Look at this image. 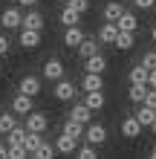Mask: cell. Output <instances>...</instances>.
<instances>
[{
	"mask_svg": "<svg viewBox=\"0 0 156 159\" xmlns=\"http://www.w3.org/2000/svg\"><path fill=\"white\" fill-rule=\"evenodd\" d=\"M133 6L136 9H150V6H156V0H133Z\"/></svg>",
	"mask_w": 156,
	"mask_h": 159,
	"instance_id": "d590c367",
	"label": "cell"
},
{
	"mask_svg": "<svg viewBox=\"0 0 156 159\" xmlns=\"http://www.w3.org/2000/svg\"><path fill=\"white\" fill-rule=\"evenodd\" d=\"M81 87H84V93H101V90H104V78H101V75H93V72H87L84 81H81Z\"/></svg>",
	"mask_w": 156,
	"mask_h": 159,
	"instance_id": "9a60e30c",
	"label": "cell"
},
{
	"mask_svg": "<svg viewBox=\"0 0 156 159\" xmlns=\"http://www.w3.org/2000/svg\"><path fill=\"white\" fill-rule=\"evenodd\" d=\"M84 104L96 113V110H101L107 104V98H104V93H87V96H84Z\"/></svg>",
	"mask_w": 156,
	"mask_h": 159,
	"instance_id": "cb8c5ba5",
	"label": "cell"
},
{
	"mask_svg": "<svg viewBox=\"0 0 156 159\" xmlns=\"http://www.w3.org/2000/svg\"><path fill=\"white\" fill-rule=\"evenodd\" d=\"M78 55H81V58H93V55H98V38H87L84 43H81L78 46Z\"/></svg>",
	"mask_w": 156,
	"mask_h": 159,
	"instance_id": "7402d4cb",
	"label": "cell"
},
{
	"mask_svg": "<svg viewBox=\"0 0 156 159\" xmlns=\"http://www.w3.org/2000/svg\"><path fill=\"white\" fill-rule=\"evenodd\" d=\"M0 55H9V41L0 35Z\"/></svg>",
	"mask_w": 156,
	"mask_h": 159,
	"instance_id": "8d00e7d4",
	"label": "cell"
},
{
	"mask_svg": "<svg viewBox=\"0 0 156 159\" xmlns=\"http://www.w3.org/2000/svg\"><path fill=\"white\" fill-rule=\"evenodd\" d=\"M84 139H87V145H93V148L104 145V142H107V127H104V125H87Z\"/></svg>",
	"mask_w": 156,
	"mask_h": 159,
	"instance_id": "7a4b0ae2",
	"label": "cell"
},
{
	"mask_svg": "<svg viewBox=\"0 0 156 159\" xmlns=\"http://www.w3.org/2000/svg\"><path fill=\"white\" fill-rule=\"evenodd\" d=\"M148 159H156V151H150V156H148Z\"/></svg>",
	"mask_w": 156,
	"mask_h": 159,
	"instance_id": "b9f144b4",
	"label": "cell"
},
{
	"mask_svg": "<svg viewBox=\"0 0 156 159\" xmlns=\"http://www.w3.org/2000/svg\"><path fill=\"white\" fill-rule=\"evenodd\" d=\"M69 119H72V121H78V125H84V127H87V125H93V110H90L87 104H75V107L69 110Z\"/></svg>",
	"mask_w": 156,
	"mask_h": 159,
	"instance_id": "52a82bcc",
	"label": "cell"
},
{
	"mask_svg": "<svg viewBox=\"0 0 156 159\" xmlns=\"http://www.w3.org/2000/svg\"><path fill=\"white\" fill-rule=\"evenodd\" d=\"M0 23H3V29H23V15H20V9H15V6L3 9Z\"/></svg>",
	"mask_w": 156,
	"mask_h": 159,
	"instance_id": "6da1fadb",
	"label": "cell"
},
{
	"mask_svg": "<svg viewBox=\"0 0 156 159\" xmlns=\"http://www.w3.org/2000/svg\"><path fill=\"white\" fill-rule=\"evenodd\" d=\"M150 130H153V133H156V121H153V127H150Z\"/></svg>",
	"mask_w": 156,
	"mask_h": 159,
	"instance_id": "7bdbcfd3",
	"label": "cell"
},
{
	"mask_svg": "<svg viewBox=\"0 0 156 159\" xmlns=\"http://www.w3.org/2000/svg\"><path fill=\"white\" fill-rule=\"evenodd\" d=\"M75 159H98V151H96L93 145H84V148L75 151Z\"/></svg>",
	"mask_w": 156,
	"mask_h": 159,
	"instance_id": "f546056e",
	"label": "cell"
},
{
	"mask_svg": "<svg viewBox=\"0 0 156 159\" xmlns=\"http://www.w3.org/2000/svg\"><path fill=\"white\" fill-rule=\"evenodd\" d=\"M145 104H148V107H153V110H156V90H153V87L148 90V98H145Z\"/></svg>",
	"mask_w": 156,
	"mask_h": 159,
	"instance_id": "e575fe53",
	"label": "cell"
},
{
	"mask_svg": "<svg viewBox=\"0 0 156 159\" xmlns=\"http://www.w3.org/2000/svg\"><path fill=\"white\" fill-rule=\"evenodd\" d=\"M17 127V121H15V113H0V133H12V130Z\"/></svg>",
	"mask_w": 156,
	"mask_h": 159,
	"instance_id": "83f0119b",
	"label": "cell"
},
{
	"mask_svg": "<svg viewBox=\"0 0 156 159\" xmlns=\"http://www.w3.org/2000/svg\"><path fill=\"white\" fill-rule=\"evenodd\" d=\"M23 29H32V32H43V15L29 9V12L23 15Z\"/></svg>",
	"mask_w": 156,
	"mask_h": 159,
	"instance_id": "30bf717a",
	"label": "cell"
},
{
	"mask_svg": "<svg viewBox=\"0 0 156 159\" xmlns=\"http://www.w3.org/2000/svg\"><path fill=\"white\" fill-rule=\"evenodd\" d=\"M20 46H26V49H38L41 46V32H32V29H20V41H17Z\"/></svg>",
	"mask_w": 156,
	"mask_h": 159,
	"instance_id": "5bb4252c",
	"label": "cell"
},
{
	"mask_svg": "<svg viewBox=\"0 0 156 159\" xmlns=\"http://www.w3.org/2000/svg\"><path fill=\"white\" fill-rule=\"evenodd\" d=\"M52 93H55V98H58V101H72V98H75V84L67 81V78H61V81H55Z\"/></svg>",
	"mask_w": 156,
	"mask_h": 159,
	"instance_id": "3957f363",
	"label": "cell"
},
{
	"mask_svg": "<svg viewBox=\"0 0 156 159\" xmlns=\"http://www.w3.org/2000/svg\"><path fill=\"white\" fill-rule=\"evenodd\" d=\"M67 6H69V9H75L78 15L90 12V0H67Z\"/></svg>",
	"mask_w": 156,
	"mask_h": 159,
	"instance_id": "d6a6232c",
	"label": "cell"
},
{
	"mask_svg": "<svg viewBox=\"0 0 156 159\" xmlns=\"http://www.w3.org/2000/svg\"><path fill=\"white\" fill-rule=\"evenodd\" d=\"M35 156H38V159H52V156H55V148H52L49 142H43V145L38 148V153H35Z\"/></svg>",
	"mask_w": 156,
	"mask_h": 159,
	"instance_id": "836d02e7",
	"label": "cell"
},
{
	"mask_svg": "<svg viewBox=\"0 0 156 159\" xmlns=\"http://www.w3.org/2000/svg\"><path fill=\"white\" fill-rule=\"evenodd\" d=\"M75 142H78V139H72V136H67V133H61V136H58V142H55V151H58V153H75Z\"/></svg>",
	"mask_w": 156,
	"mask_h": 159,
	"instance_id": "ffe728a7",
	"label": "cell"
},
{
	"mask_svg": "<svg viewBox=\"0 0 156 159\" xmlns=\"http://www.w3.org/2000/svg\"><path fill=\"white\" fill-rule=\"evenodd\" d=\"M84 41H87V35L81 32L78 26H72V29H67V32H64V43H67L69 49H78V46L84 43Z\"/></svg>",
	"mask_w": 156,
	"mask_h": 159,
	"instance_id": "7c38bea8",
	"label": "cell"
},
{
	"mask_svg": "<svg viewBox=\"0 0 156 159\" xmlns=\"http://www.w3.org/2000/svg\"><path fill=\"white\" fill-rule=\"evenodd\" d=\"M26 136H29V130L17 125V127L12 130V133H6V145H9V148H15V145H23V142H26Z\"/></svg>",
	"mask_w": 156,
	"mask_h": 159,
	"instance_id": "44dd1931",
	"label": "cell"
},
{
	"mask_svg": "<svg viewBox=\"0 0 156 159\" xmlns=\"http://www.w3.org/2000/svg\"><path fill=\"white\" fill-rule=\"evenodd\" d=\"M133 43H136V38H133V32H118V38H116V49H122V52H127V49H133Z\"/></svg>",
	"mask_w": 156,
	"mask_h": 159,
	"instance_id": "484cf974",
	"label": "cell"
},
{
	"mask_svg": "<svg viewBox=\"0 0 156 159\" xmlns=\"http://www.w3.org/2000/svg\"><path fill=\"white\" fill-rule=\"evenodd\" d=\"M84 70H87V72H93V75H101V72L107 70V58L98 52V55H93V58H87V61H84Z\"/></svg>",
	"mask_w": 156,
	"mask_h": 159,
	"instance_id": "4fadbf2b",
	"label": "cell"
},
{
	"mask_svg": "<svg viewBox=\"0 0 156 159\" xmlns=\"http://www.w3.org/2000/svg\"><path fill=\"white\" fill-rule=\"evenodd\" d=\"M150 38H153V41H156V23H153V29H150Z\"/></svg>",
	"mask_w": 156,
	"mask_h": 159,
	"instance_id": "60d3db41",
	"label": "cell"
},
{
	"mask_svg": "<svg viewBox=\"0 0 156 159\" xmlns=\"http://www.w3.org/2000/svg\"><path fill=\"white\" fill-rule=\"evenodd\" d=\"M29 159H38V156H35V153H32V156H29Z\"/></svg>",
	"mask_w": 156,
	"mask_h": 159,
	"instance_id": "ee69618b",
	"label": "cell"
},
{
	"mask_svg": "<svg viewBox=\"0 0 156 159\" xmlns=\"http://www.w3.org/2000/svg\"><path fill=\"white\" fill-rule=\"evenodd\" d=\"M17 3L26 6V9H35V6H38V0H17Z\"/></svg>",
	"mask_w": 156,
	"mask_h": 159,
	"instance_id": "74e56055",
	"label": "cell"
},
{
	"mask_svg": "<svg viewBox=\"0 0 156 159\" xmlns=\"http://www.w3.org/2000/svg\"><path fill=\"white\" fill-rule=\"evenodd\" d=\"M142 67H148V70H156V49H148V52H145L142 55Z\"/></svg>",
	"mask_w": 156,
	"mask_h": 159,
	"instance_id": "1f68e13d",
	"label": "cell"
},
{
	"mask_svg": "<svg viewBox=\"0 0 156 159\" xmlns=\"http://www.w3.org/2000/svg\"><path fill=\"white\" fill-rule=\"evenodd\" d=\"M43 78H49V81H61L64 78V64L58 58H49L47 64H43Z\"/></svg>",
	"mask_w": 156,
	"mask_h": 159,
	"instance_id": "ba28073f",
	"label": "cell"
},
{
	"mask_svg": "<svg viewBox=\"0 0 156 159\" xmlns=\"http://www.w3.org/2000/svg\"><path fill=\"white\" fill-rule=\"evenodd\" d=\"M32 153L26 151L23 145H15V148H9V159H29Z\"/></svg>",
	"mask_w": 156,
	"mask_h": 159,
	"instance_id": "4dcf8cb0",
	"label": "cell"
},
{
	"mask_svg": "<svg viewBox=\"0 0 156 159\" xmlns=\"http://www.w3.org/2000/svg\"><path fill=\"white\" fill-rule=\"evenodd\" d=\"M133 116L139 119V125H142V127H153V121H156V110H153V107H148V104H142Z\"/></svg>",
	"mask_w": 156,
	"mask_h": 159,
	"instance_id": "2e32d148",
	"label": "cell"
},
{
	"mask_svg": "<svg viewBox=\"0 0 156 159\" xmlns=\"http://www.w3.org/2000/svg\"><path fill=\"white\" fill-rule=\"evenodd\" d=\"M118 32H136V29H139V20H136V15L133 12H124L122 17H118Z\"/></svg>",
	"mask_w": 156,
	"mask_h": 159,
	"instance_id": "ac0fdd59",
	"label": "cell"
},
{
	"mask_svg": "<svg viewBox=\"0 0 156 159\" xmlns=\"http://www.w3.org/2000/svg\"><path fill=\"white\" fill-rule=\"evenodd\" d=\"M12 113H20V116L35 113V110H32V96H23V93H17V96L12 98Z\"/></svg>",
	"mask_w": 156,
	"mask_h": 159,
	"instance_id": "8992f818",
	"label": "cell"
},
{
	"mask_svg": "<svg viewBox=\"0 0 156 159\" xmlns=\"http://www.w3.org/2000/svg\"><path fill=\"white\" fill-rule=\"evenodd\" d=\"M64 133L72 136V139H81V136L87 133V127H84V125H78V121H72V119H67V125H64Z\"/></svg>",
	"mask_w": 156,
	"mask_h": 159,
	"instance_id": "4316f807",
	"label": "cell"
},
{
	"mask_svg": "<svg viewBox=\"0 0 156 159\" xmlns=\"http://www.w3.org/2000/svg\"><path fill=\"white\" fill-rule=\"evenodd\" d=\"M17 93H23V96H38L41 93V78L38 75H23L20 78V84H17Z\"/></svg>",
	"mask_w": 156,
	"mask_h": 159,
	"instance_id": "5b68a950",
	"label": "cell"
},
{
	"mask_svg": "<svg viewBox=\"0 0 156 159\" xmlns=\"http://www.w3.org/2000/svg\"><path fill=\"white\" fill-rule=\"evenodd\" d=\"M148 87L156 90V70H150V78H148Z\"/></svg>",
	"mask_w": 156,
	"mask_h": 159,
	"instance_id": "f35d334b",
	"label": "cell"
},
{
	"mask_svg": "<svg viewBox=\"0 0 156 159\" xmlns=\"http://www.w3.org/2000/svg\"><path fill=\"white\" fill-rule=\"evenodd\" d=\"M122 136H127V139L142 136V125H139V119H136V116H124L122 119Z\"/></svg>",
	"mask_w": 156,
	"mask_h": 159,
	"instance_id": "9c48e42d",
	"label": "cell"
},
{
	"mask_svg": "<svg viewBox=\"0 0 156 159\" xmlns=\"http://www.w3.org/2000/svg\"><path fill=\"white\" fill-rule=\"evenodd\" d=\"M78 20H81V15L75 12V9H69V6H64V9H61V23L67 26V29L78 26Z\"/></svg>",
	"mask_w": 156,
	"mask_h": 159,
	"instance_id": "603a6c76",
	"label": "cell"
},
{
	"mask_svg": "<svg viewBox=\"0 0 156 159\" xmlns=\"http://www.w3.org/2000/svg\"><path fill=\"white\" fill-rule=\"evenodd\" d=\"M101 15H104V23H118V17L124 15V6L118 3V0H110V3L104 6Z\"/></svg>",
	"mask_w": 156,
	"mask_h": 159,
	"instance_id": "8fae6325",
	"label": "cell"
},
{
	"mask_svg": "<svg viewBox=\"0 0 156 159\" xmlns=\"http://www.w3.org/2000/svg\"><path fill=\"white\" fill-rule=\"evenodd\" d=\"M116 38H118V26L116 23H104L98 29V41L101 43H116Z\"/></svg>",
	"mask_w": 156,
	"mask_h": 159,
	"instance_id": "d6986e66",
	"label": "cell"
},
{
	"mask_svg": "<svg viewBox=\"0 0 156 159\" xmlns=\"http://www.w3.org/2000/svg\"><path fill=\"white\" fill-rule=\"evenodd\" d=\"M47 127H49L47 113H29L26 116V130L29 133H47Z\"/></svg>",
	"mask_w": 156,
	"mask_h": 159,
	"instance_id": "277c9868",
	"label": "cell"
},
{
	"mask_svg": "<svg viewBox=\"0 0 156 159\" xmlns=\"http://www.w3.org/2000/svg\"><path fill=\"white\" fill-rule=\"evenodd\" d=\"M148 84H130V90H127V98L136 101V104H145V98H148Z\"/></svg>",
	"mask_w": 156,
	"mask_h": 159,
	"instance_id": "e0dca14e",
	"label": "cell"
},
{
	"mask_svg": "<svg viewBox=\"0 0 156 159\" xmlns=\"http://www.w3.org/2000/svg\"><path fill=\"white\" fill-rule=\"evenodd\" d=\"M41 145H43L41 133H29V136H26V142H23V148H26L29 153H38V148H41Z\"/></svg>",
	"mask_w": 156,
	"mask_h": 159,
	"instance_id": "f1b7e54d",
	"label": "cell"
},
{
	"mask_svg": "<svg viewBox=\"0 0 156 159\" xmlns=\"http://www.w3.org/2000/svg\"><path fill=\"white\" fill-rule=\"evenodd\" d=\"M148 78H150V70L142 67V64H136L130 70V84H148Z\"/></svg>",
	"mask_w": 156,
	"mask_h": 159,
	"instance_id": "d4e9b609",
	"label": "cell"
},
{
	"mask_svg": "<svg viewBox=\"0 0 156 159\" xmlns=\"http://www.w3.org/2000/svg\"><path fill=\"white\" fill-rule=\"evenodd\" d=\"M0 159H9V145H0Z\"/></svg>",
	"mask_w": 156,
	"mask_h": 159,
	"instance_id": "ab89813d",
	"label": "cell"
}]
</instances>
